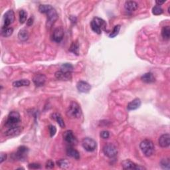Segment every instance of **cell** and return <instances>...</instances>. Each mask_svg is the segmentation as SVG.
I'll list each match as a JSON object with an SVG mask.
<instances>
[{"mask_svg":"<svg viewBox=\"0 0 170 170\" xmlns=\"http://www.w3.org/2000/svg\"><path fill=\"white\" fill-rule=\"evenodd\" d=\"M109 136H110V133H109L108 131L104 130V131L101 132V138H103V139L108 138Z\"/></svg>","mask_w":170,"mask_h":170,"instance_id":"8d00e7d4","label":"cell"},{"mask_svg":"<svg viewBox=\"0 0 170 170\" xmlns=\"http://www.w3.org/2000/svg\"><path fill=\"white\" fill-rule=\"evenodd\" d=\"M15 20V13L13 10L10 9L7 11L3 18L2 29L7 28L10 25L12 24Z\"/></svg>","mask_w":170,"mask_h":170,"instance_id":"5b68a950","label":"cell"},{"mask_svg":"<svg viewBox=\"0 0 170 170\" xmlns=\"http://www.w3.org/2000/svg\"><path fill=\"white\" fill-rule=\"evenodd\" d=\"M23 130V128L21 126H12L5 132V135L7 137H15L21 134Z\"/></svg>","mask_w":170,"mask_h":170,"instance_id":"30bf717a","label":"cell"},{"mask_svg":"<svg viewBox=\"0 0 170 170\" xmlns=\"http://www.w3.org/2000/svg\"><path fill=\"white\" fill-rule=\"evenodd\" d=\"M69 51L74 53L76 55H79V44L77 41H73L69 48Z\"/></svg>","mask_w":170,"mask_h":170,"instance_id":"603a6c76","label":"cell"},{"mask_svg":"<svg viewBox=\"0 0 170 170\" xmlns=\"http://www.w3.org/2000/svg\"><path fill=\"white\" fill-rule=\"evenodd\" d=\"M162 35L164 39L168 40L170 37V27L169 26H165L162 28Z\"/></svg>","mask_w":170,"mask_h":170,"instance_id":"484cf974","label":"cell"},{"mask_svg":"<svg viewBox=\"0 0 170 170\" xmlns=\"http://www.w3.org/2000/svg\"><path fill=\"white\" fill-rule=\"evenodd\" d=\"M56 164L61 168H67L69 166V162L66 159H61L56 162Z\"/></svg>","mask_w":170,"mask_h":170,"instance_id":"f546056e","label":"cell"},{"mask_svg":"<svg viewBox=\"0 0 170 170\" xmlns=\"http://www.w3.org/2000/svg\"><path fill=\"white\" fill-rule=\"evenodd\" d=\"M82 146L85 150L87 152L95 151L97 147L96 141L90 138H85L83 139L82 141Z\"/></svg>","mask_w":170,"mask_h":170,"instance_id":"8992f818","label":"cell"},{"mask_svg":"<svg viewBox=\"0 0 170 170\" xmlns=\"http://www.w3.org/2000/svg\"><path fill=\"white\" fill-rule=\"evenodd\" d=\"M18 37L21 41H26L29 38V33L25 29H22L18 33Z\"/></svg>","mask_w":170,"mask_h":170,"instance_id":"d4e9b609","label":"cell"},{"mask_svg":"<svg viewBox=\"0 0 170 170\" xmlns=\"http://www.w3.org/2000/svg\"><path fill=\"white\" fill-rule=\"evenodd\" d=\"M28 168L30 169H41V166L39 164H36V163H33V164H30L28 165Z\"/></svg>","mask_w":170,"mask_h":170,"instance_id":"d590c367","label":"cell"},{"mask_svg":"<svg viewBox=\"0 0 170 170\" xmlns=\"http://www.w3.org/2000/svg\"><path fill=\"white\" fill-rule=\"evenodd\" d=\"M21 122V116L18 112L12 111L9 114L6 120V126L12 127Z\"/></svg>","mask_w":170,"mask_h":170,"instance_id":"277c9868","label":"cell"},{"mask_svg":"<svg viewBox=\"0 0 170 170\" xmlns=\"http://www.w3.org/2000/svg\"><path fill=\"white\" fill-rule=\"evenodd\" d=\"M122 168L124 169H145L144 167H142L139 165L134 164V162L126 159V160L123 161L122 163Z\"/></svg>","mask_w":170,"mask_h":170,"instance_id":"8fae6325","label":"cell"},{"mask_svg":"<svg viewBox=\"0 0 170 170\" xmlns=\"http://www.w3.org/2000/svg\"><path fill=\"white\" fill-rule=\"evenodd\" d=\"M141 100L140 98H135L132 101L129 102L127 106V108L128 111H134L140 107L141 106Z\"/></svg>","mask_w":170,"mask_h":170,"instance_id":"ac0fdd59","label":"cell"},{"mask_svg":"<svg viewBox=\"0 0 170 170\" xmlns=\"http://www.w3.org/2000/svg\"><path fill=\"white\" fill-rule=\"evenodd\" d=\"M55 77L60 81H70L72 79L71 72H66L62 71H56L55 74Z\"/></svg>","mask_w":170,"mask_h":170,"instance_id":"9a60e30c","label":"cell"},{"mask_svg":"<svg viewBox=\"0 0 170 170\" xmlns=\"http://www.w3.org/2000/svg\"><path fill=\"white\" fill-rule=\"evenodd\" d=\"M7 158V155L5 153H1V156H0V163H3Z\"/></svg>","mask_w":170,"mask_h":170,"instance_id":"f35d334b","label":"cell"},{"mask_svg":"<svg viewBox=\"0 0 170 170\" xmlns=\"http://www.w3.org/2000/svg\"><path fill=\"white\" fill-rule=\"evenodd\" d=\"M164 12V10L159 5H156L152 9V13L153 14L155 15H161Z\"/></svg>","mask_w":170,"mask_h":170,"instance_id":"836d02e7","label":"cell"},{"mask_svg":"<svg viewBox=\"0 0 170 170\" xmlns=\"http://www.w3.org/2000/svg\"><path fill=\"white\" fill-rule=\"evenodd\" d=\"M61 71L66 72H71L73 71V66L70 63H64L61 66Z\"/></svg>","mask_w":170,"mask_h":170,"instance_id":"4316f807","label":"cell"},{"mask_svg":"<svg viewBox=\"0 0 170 170\" xmlns=\"http://www.w3.org/2000/svg\"><path fill=\"white\" fill-rule=\"evenodd\" d=\"M47 15V27H51L52 25L54 24L55 21L58 19V15L56 10L52 8L49 11L46 13Z\"/></svg>","mask_w":170,"mask_h":170,"instance_id":"ba28073f","label":"cell"},{"mask_svg":"<svg viewBox=\"0 0 170 170\" xmlns=\"http://www.w3.org/2000/svg\"><path fill=\"white\" fill-rule=\"evenodd\" d=\"M161 167L164 169H170V162L169 159H162L160 162Z\"/></svg>","mask_w":170,"mask_h":170,"instance_id":"d6a6232c","label":"cell"},{"mask_svg":"<svg viewBox=\"0 0 170 170\" xmlns=\"http://www.w3.org/2000/svg\"><path fill=\"white\" fill-rule=\"evenodd\" d=\"M63 37H64V31L62 27H57L54 30L52 36L53 41L56 43H60L63 40Z\"/></svg>","mask_w":170,"mask_h":170,"instance_id":"7c38bea8","label":"cell"},{"mask_svg":"<svg viewBox=\"0 0 170 170\" xmlns=\"http://www.w3.org/2000/svg\"><path fill=\"white\" fill-rule=\"evenodd\" d=\"M66 154H67V155L70 156V157L75 158L76 159H79L80 158L79 152L73 148H68L67 149H66Z\"/></svg>","mask_w":170,"mask_h":170,"instance_id":"44dd1931","label":"cell"},{"mask_svg":"<svg viewBox=\"0 0 170 170\" xmlns=\"http://www.w3.org/2000/svg\"><path fill=\"white\" fill-rule=\"evenodd\" d=\"M33 23V18H30L27 20V25L31 26V25H32Z\"/></svg>","mask_w":170,"mask_h":170,"instance_id":"ab89813d","label":"cell"},{"mask_svg":"<svg viewBox=\"0 0 170 170\" xmlns=\"http://www.w3.org/2000/svg\"><path fill=\"white\" fill-rule=\"evenodd\" d=\"M159 145L162 148H168L170 145V135L169 134H163L159 138Z\"/></svg>","mask_w":170,"mask_h":170,"instance_id":"e0dca14e","label":"cell"},{"mask_svg":"<svg viewBox=\"0 0 170 170\" xmlns=\"http://www.w3.org/2000/svg\"><path fill=\"white\" fill-rule=\"evenodd\" d=\"M103 152L105 156L110 158H113L116 157L118 154V149L114 145L112 144H108L103 148Z\"/></svg>","mask_w":170,"mask_h":170,"instance_id":"52a82bcc","label":"cell"},{"mask_svg":"<svg viewBox=\"0 0 170 170\" xmlns=\"http://www.w3.org/2000/svg\"><path fill=\"white\" fill-rule=\"evenodd\" d=\"M66 115L70 118H79L82 115L81 106L75 101H72L70 104L66 111Z\"/></svg>","mask_w":170,"mask_h":170,"instance_id":"6da1fadb","label":"cell"},{"mask_svg":"<svg viewBox=\"0 0 170 170\" xmlns=\"http://www.w3.org/2000/svg\"><path fill=\"white\" fill-rule=\"evenodd\" d=\"M29 152L28 148L25 147L24 146H20L19 148H18V150L15 152V154H14V158L15 159H18V160L21 161L24 160L26 159L27 156Z\"/></svg>","mask_w":170,"mask_h":170,"instance_id":"9c48e42d","label":"cell"},{"mask_svg":"<svg viewBox=\"0 0 170 170\" xmlns=\"http://www.w3.org/2000/svg\"><path fill=\"white\" fill-rule=\"evenodd\" d=\"M124 8L128 11H134L138 9V4L134 1H128L126 2Z\"/></svg>","mask_w":170,"mask_h":170,"instance_id":"d6986e66","label":"cell"},{"mask_svg":"<svg viewBox=\"0 0 170 170\" xmlns=\"http://www.w3.org/2000/svg\"><path fill=\"white\" fill-rule=\"evenodd\" d=\"M33 82L36 86H42L46 82V76L43 74H36L33 76Z\"/></svg>","mask_w":170,"mask_h":170,"instance_id":"4fadbf2b","label":"cell"},{"mask_svg":"<svg viewBox=\"0 0 170 170\" xmlns=\"http://www.w3.org/2000/svg\"><path fill=\"white\" fill-rule=\"evenodd\" d=\"M140 148L143 154L147 157L151 156L154 152V143L150 140L146 139L143 140L140 144Z\"/></svg>","mask_w":170,"mask_h":170,"instance_id":"3957f363","label":"cell"},{"mask_svg":"<svg viewBox=\"0 0 170 170\" xmlns=\"http://www.w3.org/2000/svg\"><path fill=\"white\" fill-rule=\"evenodd\" d=\"M27 18V13L25 10L21 9L19 11V22L21 24H23Z\"/></svg>","mask_w":170,"mask_h":170,"instance_id":"83f0119b","label":"cell"},{"mask_svg":"<svg viewBox=\"0 0 170 170\" xmlns=\"http://www.w3.org/2000/svg\"><path fill=\"white\" fill-rule=\"evenodd\" d=\"M53 7L50 5H40L39 7V12L46 14Z\"/></svg>","mask_w":170,"mask_h":170,"instance_id":"4dcf8cb0","label":"cell"},{"mask_svg":"<svg viewBox=\"0 0 170 170\" xmlns=\"http://www.w3.org/2000/svg\"><path fill=\"white\" fill-rule=\"evenodd\" d=\"M78 91L82 93H88L91 89V86L87 82L79 81L76 85Z\"/></svg>","mask_w":170,"mask_h":170,"instance_id":"2e32d148","label":"cell"},{"mask_svg":"<svg viewBox=\"0 0 170 170\" xmlns=\"http://www.w3.org/2000/svg\"><path fill=\"white\" fill-rule=\"evenodd\" d=\"M53 118L55 119V120L57 122L58 124L60 126V127L62 128H65V122H64V120H63L61 115L58 114V113H55V114H53Z\"/></svg>","mask_w":170,"mask_h":170,"instance_id":"cb8c5ba5","label":"cell"},{"mask_svg":"<svg viewBox=\"0 0 170 170\" xmlns=\"http://www.w3.org/2000/svg\"><path fill=\"white\" fill-rule=\"evenodd\" d=\"M13 32V29L11 27H7L5 29H2V35L4 37H8L11 36Z\"/></svg>","mask_w":170,"mask_h":170,"instance_id":"f1b7e54d","label":"cell"},{"mask_svg":"<svg viewBox=\"0 0 170 170\" xmlns=\"http://www.w3.org/2000/svg\"><path fill=\"white\" fill-rule=\"evenodd\" d=\"M91 27L97 34H101L102 31H106V23L104 20L100 18H95L91 23Z\"/></svg>","mask_w":170,"mask_h":170,"instance_id":"7a4b0ae2","label":"cell"},{"mask_svg":"<svg viewBox=\"0 0 170 170\" xmlns=\"http://www.w3.org/2000/svg\"><path fill=\"white\" fill-rule=\"evenodd\" d=\"M54 163H53V162H52L51 160H49L46 163V165H45V168L46 169H53V168H54Z\"/></svg>","mask_w":170,"mask_h":170,"instance_id":"74e56055","label":"cell"},{"mask_svg":"<svg viewBox=\"0 0 170 170\" xmlns=\"http://www.w3.org/2000/svg\"><path fill=\"white\" fill-rule=\"evenodd\" d=\"M121 27L120 25H117L114 27V28L113 29V31L112 33L110 34L109 37L110 38H114L116 36H117L118 35V33L120 32V30Z\"/></svg>","mask_w":170,"mask_h":170,"instance_id":"1f68e13d","label":"cell"},{"mask_svg":"<svg viewBox=\"0 0 170 170\" xmlns=\"http://www.w3.org/2000/svg\"><path fill=\"white\" fill-rule=\"evenodd\" d=\"M30 85V81L27 79H22L13 82V86L14 87H21V86H26Z\"/></svg>","mask_w":170,"mask_h":170,"instance_id":"7402d4cb","label":"cell"},{"mask_svg":"<svg viewBox=\"0 0 170 170\" xmlns=\"http://www.w3.org/2000/svg\"><path fill=\"white\" fill-rule=\"evenodd\" d=\"M63 138L65 140L70 144H73L76 143V138L72 130H66L63 134Z\"/></svg>","mask_w":170,"mask_h":170,"instance_id":"5bb4252c","label":"cell"},{"mask_svg":"<svg viewBox=\"0 0 170 170\" xmlns=\"http://www.w3.org/2000/svg\"><path fill=\"white\" fill-rule=\"evenodd\" d=\"M49 134L51 137H53L56 134V128L55 126L50 125L49 126Z\"/></svg>","mask_w":170,"mask_h":170,"instance_id":"e575fe53","label":"cell"},{"mask_svg":"<svg viewBox=\"0 0 170 170\" xmlns=\"http://www.w3.org/2000/svg\"><path fill=\"white\" fill-rule=\"evenodd\" d=\"M165 1H162V2H161V1H156V4H157V5H159V6L162 5V4H164V3H165Z\"/></svg>","mask_w":170,"mask_h":170,"instance_id":"60d3db41","label":"cell"},{"mask_svg":"<svg viewBox=\"0 0 170 170\" xmlns=\"http://www.w3.org/2000/svg\"><path fill=\"white\" fill-rule=\"evenodd\" d=\"M141 80L145 83H152L155 82L156 79L152 73L147 72L142 76Z\"/></svg>","mask_w":170,"mask_h":170,"instance_id":"ffe728a7","label":"cell"}]
</instances>
